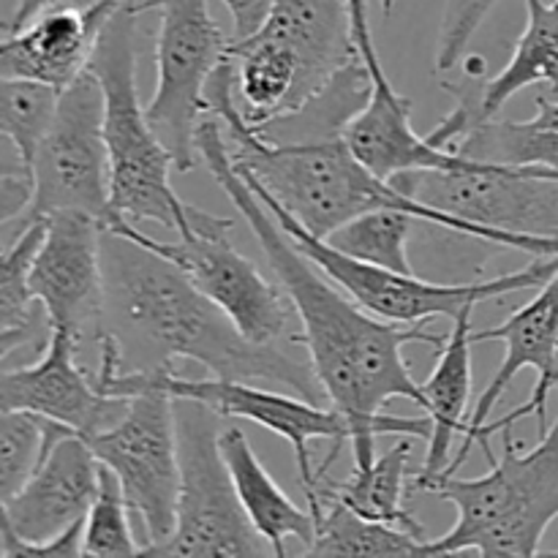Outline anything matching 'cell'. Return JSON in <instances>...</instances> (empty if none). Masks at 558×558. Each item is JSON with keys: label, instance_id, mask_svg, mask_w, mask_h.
I'll use <instances>...</instances> for the list:
<instances>
[{"label": "cell", "instance_id": "obj_15", "mask_svg": "<svg viewBox=\"0 0 558 558\" xmlns=\"http://www.w3.org/2000/svg\"><path fill=\"white\" fill-rule=\"evenodd\" d=\"M76 341L63 330L49 332V343L36 363L3 368L0 409H22L90 436L112 428L129 409V398L98 390L96 376L76 363Z\"/></svg>", "mask_w": 558, "mask_h": 558}, {"label": "cell", "instance_id": "obj_5", "mask_svg": "<svg viewBox=\"0 0 558 558\" xmlns=\"http://www.w3.org/2000/svg\"><path fill=\"white\" fill-rule=\"evenodd\" d=\"M499 434L501 458L485 477L436 474L412 483L458 510L456 526L428 539V556H543V537L558 518V417L532 450H518L512 428Z\"/></svg>", "mask_w": 558, "mask_h": 558}, {"label": "cell", "instance_id": "obj_14", "mask_svg": "<svg viewBox=\"0 0 558 558\" xmlns=\"http://www.w3.org/2000/svg\"><path fill=\"white\" fill-rule=\"evenodd\" d=\"M33 298L49 327L69 332L82 347H101L107 336L104 227L87 213L63 210L47 218V234L31 270Z\"/></svg>", "mask_w": 558, "mask_h": 558}, {"label": "cell", "instance_id": "obj_11", "mask_svg": "<svg viewBox=\"0 0 558 558\" xmlns=\"http://www.w3.org/2000/svg\"><path fill=\"white\" fill-rule=\"evenodd\" d=\"M423 205L501 234L558 238V169L469 161L456 169H417L390 180Z\"/></svg>", "mask_w": 558, "mask_h": 558}, {"label": "cell", "instance_id": "obj_31", "mask_svg": "<svg viewBox=\"0 0 558 558\" xmlns=\"http://www.w3.org/2000/svg\"><path fill=\"white\" fill-rule=\"evenodd\" d=\"M232 14V41L254 36L270 16L276 0H221Z\"/></svg>", "mask_w": 558, "mask_h": 558}, {"label": "cell", "instance_id": "obj_13", "mask_svg": "<svg viewBox=\"0 0 558 558\" xmlns=\"http://www.w3.org/2000/svg\"><path fill=\"white\" fill-rule=\"evenodd\" d=\"M104 229L125 234L178 265L189 276V281L202 294H207L251 341L276 343L283 336L294 341L289 325L298 314L289 294L283 292V287L267 281L259 267L229 243V232L213 234V238L191 234V238H178V243H163L136 229L125 218H114Z\"/></svg>", "mask_w": 558, "mask_h": 558}, {"label": "cell", "instance_id": "obj_7", "mask_svg": "<svg viewBox=\"0 0 558 558\" xmlns=\"http://www.w3.org/2000/svg\"><path fill=\"white\" fill-rule=\"evenodd\" d=\"M180 450L178 523L147 556H272L245 515L221 452V414L191 398H174Z\"/></svg>", "mask_w": 558, "mask_h": 558}, {"label": "cell", "instance_id": "obj_18", "mask_svg": "<svg viewBox=\"0 0 558 558\" xmlns=\"http://www.w3.org/2000/svg\"><path fill=\"white\" fill-rule=\"evenodd\" d=\"M125 0H96L85 9H52L22 27L5 33L0 44V76H20L69 87L76 76L90 69L104 27Z\"/></svg>", "mask_w": 558, "mask_h": 558}, {"label": "cell", "instance_id": "obj_29", "mask_svg": "<svg viewBox=\"0 0 558 558\" xmlns=\"http://www.w3.org/2000/svg\"><path fill=\"white\" fill-rule=\"evenodd\" d=\"M499 0H447L436 44V71H452Z\"/></svg>", "mask_w": 558, "mask_h": 558}, {"label": "cell", "instance_id": "obj_12", "mask_svg": "<svg viewBox=\"0 0 558 558\" xmlns=\"http://www.w3.org/2000/svg\"><path fill=\"white\" fill-rule=\"evenodd\" d=\"M101 485V461L85 436L71 434L11 499L0 501V556H85V518Z\"/></svg>", "mask_w": 558, "mask_h": 558}, {"label": "cell", "instance_id": "obj_2", "mask_svg": "<svg viewBox=\"0 0 558 558\" xmlns=\"http://www.w3.org/2000/svg\"><path fill=\"white\" fill-rule=\"evenodd\" d=\"M104 276L107 330L118 341L131 338L150 354L153 368L194 360L216 379L251 381L327 403L311 360L300 363L276 343L251 341L178 265L147 245L104 229Z\"/></svg>", "mask_w": 558, "mask_h": 558}, {"label": "cell", "instance_id": "obj_19", "mask_svg": "<svg viewBox=\"0 0 558 558\" xmlns=\"http://www.w3.org/2000/svg\"><path fill=\"white\" fill-rule=\"evenodd\" d=\"M488 341L505 343V360H501L499 371L490 376L483 396L474 403L472 414H469L466 420V430H463L461 452L452 458L445 474H456V469L461 466L469 458V452L477 447L480 434H483V428L488 425L490 412H494V407L501 401L507 387L512 385V379H515L523 368L537 371V379H543V376L548 374L550 360H554V349L558 343V270L537 289L534 300H529L523 308H518L510 319L501 322V325L496 327H488V330L474 332V343Z\"/></svg>", "mask_w": 558, "mask_h": 558}, {"label": "cell", "instance_id": "obj_33", "mask_svg": "<svg viewBox=\"0 0 558 558\" xmlns=\"http://www.w3.org/2000/svg\"><path fill=\"white\" fill-rule=\"evenodd\" d=\"M379 3H381V14L385 16H390L392 9H396V0H379Z\"/></svg>", "mask_w": 558, "mask_h": 558}, {"label": "cell", "instance_id": "obj_10", "mask_svg": "<svg viewBox=\"0 0 558 558\" xmlns=\"http://www.w3.org/2000/svg\"><path fill=\"white\" fill-rule=\"evenodd\" d=\"M98 461L120 480L131 512L145 532V556L167 543L178 523L180 450L174 398L142 390L112 428L87 439Z\"/></svg>", "mask_w": 558, "mask_h": 558}, {"label": "cell", "instance_id": "obj_32", "mask_svg": "<svg viewBox=\"0 0 558 558\" xmlns=\"http://www.w3.org/2000/svg\"><path fill=\"white\" fill-rule=\"evenodd\" d=\"M96 0H16V9L14 14L9 16V22L3 25V36L5 33H20L22 27L31 25L36 16H41L44 11H52V9H85V5H93Z\"/></svg>", "mask_w": 558, "mask_h": 558}, {"label": "cell", "instance_id": "obj_23", "mask_svg": "<svg viewBox=\"0 0 558 558\" xmlns=\"http://www.w3.org/2000/svg\"><path fill=\"white\" fill-rule=\"evenodd\" d=\"M452 153L485 163L558 169V101L537 96L532 120H485L452 145Z\"/></svg>", "mask_w": 558, "mask_h": 558}, {"label": "cell", "instance_id": "obj_26", "mask_svg": "<svg viewBox=\"0 0 558 558\" xmlns=\"http://www.w3.org/2000/svg\"><path fill=\"white\" fill-rule=\"evenodd\" d=\"M60 90L36 80L3 76L0 85V131L14 145L22 172H31L38 145L58 114Z\"/></svg>", "mask_w": 558, "mask_h": 558}, {"label": "cell", "instance_id": "obj_6", "mask_svg": "<svg viewBox=\"0 0 558 558\" xmlns=\"http://www.w3.org/2000/svg\"><path fill=\"white\" fill-rule=\"evenodd\" d=\"M248 183L251 189L259 194V199L270 207V213L276 216V221L281 223L283 232L294 240V245H298V248L303 251L327 278H332V281H336L349 298L357 300L365 311H371V314L381 316V319L387 322H398V325H428L436 316H447V319L456 322L458 316H461V311L472 308V305L507 298V294L515 292H529V289H539L558 270V256H537V262L521 267V270L505 272V276L496 278H485V281H425V278L420 276L387 270V267L371 265V262L354 259V256L343 254L336 245L316 238V234H311L303 223L294 221V218L289 216L262 185H256L254 180H248Z\"/></svg>", "mask_w": 558, "mask_h": 558}, {"label": "cell", "instance_id": "obj_3", "mask_svg": "<svg viewBox=\"0 0 558 558\" xmlns=\"http://www.w3.org/2000/svg\"><path fill=\"white\" fill-rule=\"evenodd\" d=\"M207 112L216 114L229 134V153L240 172L267 191L294 221L303 223L311 234L327 240L343 223L371 210H403L417 221L480 240L499 248L526 251L532 256H558V238L539 234H501L450 216L445 210L423 205L390 180L371 172L343 136L311 142H272L265 140L245 120L238 101L234 63L223 60L205 87Z\"/></svg>", "mask_w": 558, "mask_h": 558}, {"label": "cell", "instance_id": "obj_24", "mask_svg": "<svg viewBox=\"0 0 558 558\" xmlns=\"http://www.w3.org/2000/svg\"><path fill=\"white\" fill-rule=\"evenodd\" d=\"M316 537L303 556H428V539L360 515L341 499L319 494L308 505Z\"/></svg>", "mask_w": 558, "mask_h": 558}, {"label": "cell", "instance_id": "obj_25", "mask_svg": "<svg viewBox=\"0 0 558 558\" xmlns=\"http://www.w3.org/2000/svg\"><path fill=\"white\" fill-rule=\"evenodd\" d=\"M74 430L41 414L3 409L0 414V501L11 499L41 466L60 439Z\"/></svg>", "mask_w": 558, "mask_h": 558}, {"label": "cell", "instance_id": "obj_1", "mask_svg": "<svg viewBox=\"0 0 558 558\" xmlns=\"http://www.w3.org/2000/svg\"><path fill=\"white\" fill-rule=\"evenodd\" d=\"M196 153L240 216L248 221L278 283L292 300L303 327V336L294 338V343H303L308 352L316 379L325 387L327 403L349 420L354 469L376 461L379 436H414L428 441V414L396 417L385 414V409L398 398L423 409V385L414 381L412 371L403 363V347L420 343L441 352L447 336L425 330V325H398L381 319L349 298L332 278H327L294 245L270 207L238 172L216 114L207 112L202 118L196 131Z\"/></svg>", "mask_w": 558, "mask_h": 558}, {"label": "cell", "instance_id": "obj_4", "mask_svg": "<svg viewBox=\"0 0 558 558\" xmlns=\"http://www.w3.org/2000/svg\"><path fill=\"white\" fill-rule=\"evenodd\" d=\"M145 0H125L104 27L93 52L90 71L104 90V136L112 172V213L125 221H156L178 238L227 234L229 218L199 210L172 189L174 156L147 118L136 93V20ZM112 218V221H114ZM109 221V223H112ZM107 223V227H109Z\"/></svg>", "mask_w": 558, "mask_h": 558}, {"label": "cell", "instance_id": "obj_28", "mask_svg": "<svg viewBox=\"0 0 558 558\" xmlns=\"http://www.w3.org/2000/svg\"><path fill=\"white\" fill-rule=\"evenodd\" d=\"M129 512L123 485L101 463V485L85 518V556H145V543L134 537Z\"/></svg>", "mask_w": 558, "mask_h": 558}, {"label": "cell", "instance_id": "obj_30", "mask_svg": "<svg viewBox=\"0 0 558 558\" xmlns=\"http://www.w3.org/2000/svg\"><path fill=\"white\" fill-rule=\"evenodd\" d=\"M554 390H558V343L554 349V360H550L548 374H545L543 379L534 381V390H532V396H529V401L523 403V407L512 409V412L505 414L501 420H494V423H488L483 428V434H480L477 445L483 447V452H485V458H488V461H494V458H496L494 450H490V436L499 434L501 428H515L521 420L537 417V423H539L537 430L543 434V430H545V412H548V398H550V392H554Z\"/></svg>", "mask_w": 558, "mask_h": 558}, {"label": "cell", "instance_id": "obj_16", "mask_svg": "<svg viewBox=\"0 0 558 558\" xmlns=\"http://www.w3.org/2000/svg\"><path fill=\"white\" fill-rule=\"evenodd\" d=\"M354 41L374 80L368 104L352 118L343 131V140L354 156L379 178L392 180L396 174L417 172V169H456L466 167L472 158L461 153L436 147L428 136H420L412 125V101L387 80L371 36V20L352 22Z\"/></svg>", "mask_w": 558, "mask_h": 558}, {"label": "cell", "instance_id": "obj_20", "mask_svg": "<svg viewBox=\"0 0 558 558\" xmlns=\"http://www.w3.org/2000/svg\"><path fill=\"white\" fill-rule=\"evenodd\" d=\"M221 452L227 458L240 505H243L251 526L270 545L272 556H289L287 539H298L305 554L316 537L314 512L308 507L305 510L298 507L283 494L281 485L272 480V474L254 452L243 428L227 425L221 430Z\"/></svg>", "mask_w": 558, "mask_h": 558}, {"label": "cell", "instance_id": "obj_8", "mask_svg": "<svg viewBox=\"0 0 558 558\" xmlns=\"http://www.w3.org/2000/svg\"><path fill=\"white\" fill-rule=\"evenodd\" d=\"M27 178L33 196L16 221V232L63 210L87 213L101 227L114 218L112 172L104 136V90L90 69L60 90L58 114L38 145Z\"/></svg>", "mask_w": 558, "mask_h": 558}, {"label": "cell", "instance_id": "obj_22", "mask_svg": "<svg viewBox=\"0 0 558 558\" xmlns=\"http://www.w3.org/2000/svg\"><path fill=\"white\" fill-rule=\"evenodd\" d=\"M409 439H414V436H403L385 456H376V461L368 466L354 469L341 483L322 474L319 494L341 499L343 505H349L371 521L390 523V526L407 529L417 537H425L423 523L407 507V474L409 458H412V441Z\"/></svg>", "mask_w": 558, "mask_h": 558}, {"label": "cell", "instance_id": "obj_21", "mask_svg": "<svg viewBox=\"0 0 558 558\" xmlns=\"http://www.w3.org/2000/svg\"><path fill=\"white\" fill-rule=\"evenodd\" d=\"M472 308L461 311L456 319V327L447 336V343L441 347V357L436 363L434 374L423 385V412L430 420V439L428 452H425L423 469L412 477L430 480L436 474H445L450 466V452L456 447V439L466 430V412L469 398H472Z\"/></svg>", "mask_w": 558, "mask_h": 558}, {"label": "cell", "instance_id": "obj_27", "mask_svg": "<svg viewBox=\"0 0 558 558\" xmlns=\"http://www.w3.org/2000/svg\"><path fill=\"white\" fill-rule=\"evenodd\" d=\"M417 218L403 210H371L357 216L354 221L343 223L341 229L327 238V243L336 245L343 254L354 259L371 262V265L387 267L396 272L414 276V267L409 262V234Z\"/></svg>", "mask_w": 558, "mask_h": 558}, {"label": "cell", "instance_id": "obj_9", "mask_svg": "<svg viewBox=\"0 0 558 558\" xmlns=\"http://www.w3.org/2000/svg\"><path fill=\"white\" fill-rule=\"evenodd\" d=\"M158 9L156 93L147 118L174 156L178 172L196 167V131L207 114L205 87L213 71L229 60V44L213 20L207 0H145Z\"/></svg>", "mask_w": 558, "mask_h": 558}, {"label": "cell", "instance_id": "obj_17", "mask_svg": "<svg viewBox=\"0 0 558 558\" xmlns=\"http://www.w3.org/2000/svg\"><path fill=\"white\" fill-rule=\"evenodd\" d=\"M526 3V27L518 38L512 58L496 76L485 80L469 76L466 85L447 90L456 93L458 104L439 125L428 134L436 147L452 150L458 140L472 125L494 120L518 90L529 85H548L558 90V0H523Z\"/></svg>", "mask_w": 558, "mask_h": 558}]
</instances>
